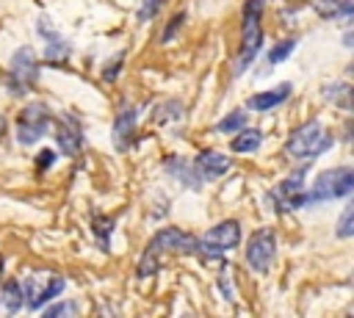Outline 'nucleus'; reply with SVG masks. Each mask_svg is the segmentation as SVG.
Returning <instances> with one entry per match:
<instances>
[{"label":"nucleus","instance_id":"obj_1","mask_svg":"<svg viewBox=\"0 0 354 318\" xmlns=\"http://www.w3.org/2000/svg\"><path fill=\"white\" fill-rule=\"evenodd\" d=\"M354 188V169L351 166H335L326 169L315 177V183L310 185V191H299L290 199V207H307V205H318L326 199H337V196H348Z\"/></svg>","mask_w":354,"mask_h":318},{"label":"nucleus","instance_id":"obj_2","mask_svg":"<svg viewBox=\"0 0 354 318\" xmlns=\"http://www.w3.org/2000/svg\"><path fill=\"white\" fill-rule=\"evenodd\" d=\"M196 243L199 238L180 230V227H166L160 230L144 249L141 263H138V277H152L158 271V260L163 252H177V254H196Z\"/></svg>","mask_w":354,"mask_h":318},{"label":"nucleus","instance_id":"obj_3","mask_svg":"<svg viewBox=\"0 0 354 318\" xmlns=\"http://www.w3.org/2000/svg\"><path fill=\"white\" fill-rule=\"evenodd\" d=\"M263 11H266V0H246L243 3V36H241V53L235 61V72L246 69L263 47V28H260Z\"/></svg>","mask_w":354,"mask_h":318},{"label":"nucleus","instance_id":"obj_4","mask_svg":"<svg viewBox=\"0 0 354 318\" xmlns=\"http://www.w3.org/2000/svg\"><path fill=\"white\" fill-rule=\"evenodd\" d=\"M332 147V135L324 130V124L318 119H307L304 124H299L288 141H285V149L288 155L293 158H318L321 152H326Z\"/></svg>","mask_w":354,"mask_h":318},{"label":"nucleus","instance_id":"obj_5","mask_svg":"<svg viewBox=\"0 0 354 318\" xmlns=\"http://www.w3.org/2000/svg\"><path fill=\"white\" fill-rule=\"evenodd\" d=\"M50 130V108L41 102H30L17 116V141L30 147Z\"/></svg>","mask_w":354,"mask_h":318},{"label":"nucleus","instance_id":"obj_6","mask_svg":"<svg viewBox=\"0 0 354 318\" xmlns=\"http://www.w3.org/2000/svg\"><path fill=\"white\" fill-rule=\"evenodd\" d=\"M241 241V224L235 218H227L221 224H213L196 243V254H205V257H218L224 249H232L238 246Z\"/></svg>","mask_w":354,"mask_h":318},{"label":"nucleus","instance_id":"obj_7","mask_svg":"<svg viewBox=\"0 0 354 318\" xmlns=\"http://www.w3.org/2000/svg\"><path fill=\"white\" fill-rule=\"evenodd\" d=\"M274 254H277V238H274V230L271 227H260L252 232L249 243H246V263L254 274H266L274 263Z\"/></svg>","mask_w":354,"mask_h":318},{"label":"nucleus","instance_id":"obj_8","mask_svg":"<svg viewBox=\"0 0 354 318\" xmlns=\"http://www.w3.org/2000/svg\"><path fill=\"white\" fill-rule=\"evenodd\" d=\"M36 75H39V64H36V55L30 47H19L11 58V66H8V88L14 94H25L33 83H36Z\"/></svg>","mask_w":354,"mask_h":318},{"label":"nucleus","instance_id":"obj_9","mask_svg":"<svg viewBox=\"0 0 354 318\" xmlns=\"http://www.w3.org/2000/svg\"><path fill=\"white\" fill-rule=\"evenodd\" d=\"M55 141H58L61 152H66L69 158L83 149V130H80V122L72 113H64L61 116L58 130H55Z\"/></svg>","mask_w":354,"mask_h":318},{"label":"nucleus","instance_id":"obj_10","mask_svg":"<svg viewBox=\"0 0 354 318\" xmlns=\"http://www.w3.org/2000/svg\"><path fill=\"white\" fill-rule=\"evenodd\" d=\"M194 169L199 171V177L205 180H218L221 174L230 171V158L216 152V149H202L196 158H194Z\"/></svg>","mask_w":354,"mask_h":318},{"label":"nucleus","instance_id":"obj_11","mask_svg":"<svg viewBox=\"0 0 354 318\" xmlns=\"http://www.w3.org/2000/svg\"><path fill=\"white\" fill-rule=\"evenodd\" d=\"M290 91H293L290 83H279V86H274V88H268V91L252 94L249 102H246V108H252V111H271V108L282 105V102L290 97Z\"/></svg>","mask_w":354,"mask_h":318},{"label":"nucleus","instance_id":"obj_12","mask_svg":"<svg viewBox=\"0 0 354 318\" xmlns=\"http://www.w3.org/2000/svg\"><path fill=\"white\" fill-rule=\"evenodd\" d=\"M304 177H307V163H304V166H299L293 174H288V177L277 185L274 199L279 202V207H282V210H290V199L304 188Z\"/></svg>","mask_w":354,"mask_h":318},{"label":"nucleus","instance_id":"obj_13","mask_svg":"<svg viewBox=\"0 0 354 318\" xmlns=\"http://www.w3.org/2000/svg\"><path fill=\"white\" fill-rule=\"evenodd\" d=\"M136 133V108H122V113L113 122V135H116V147L127 149V144L133 141Z\"/></svg>","mask_w":354,"mask_h":318},{"label":"nucleus","instance_id":"obj_14","mask_svg":"<svg viewBox=\"0 0 354 318\" xmlns=\"http://www.w3.org/2000/svg\"><path fill=\"white\" fill-rule=\"evenodd\" d=\"M166 169H169V174H174V177H180L183 180V185H188V188H202V177H199V171L194 169V163H185L183 158H166Z\"/></svg>","mask_w":354,"mask_h":318},{"label":"nucleus","instance_id":"obj_15","mask_svg":"<svg viewBox=\"0 0 354 318\" xmlns=\"http://www.w3.org/2000/svg\"><path fill=\"white\" fill-rule=\"evenodd\" d=\"M64 285H66V282H64V277H50V282H47L44 288H39V290H30V293H28V301H25V304L36 310V307H41L44 301L55 299V296L64 290Z\"/></svg>","mask_w":354,"mask_h":318},{"label":"nucleus","instance_id":"obj_16","mask_svg":"<svg viewBox=\"0 0 354 318\" xmlns=\"http://www.w3.org/2000/svg\"><path fill=\"white\" fill-rule=\"evenodd\" d=\"M260 144H263V133H260V130H246V127H241L230 147H232V152L249 155V152H257Z\"/></svg>","mask_w":354,"mask_h":318},{"label":"nucleus","instance_id":"obj_17","mask_svg":"<svg viewBox=\"0 0 354 318\" xmlns=\"http://www.w3.org/2000/svg\"><path fill=\"white\" fill-rule=\"evenodd\" d=\"M22 296H25L22 285H19L17 279H11V282H6V288H3V293H0V307L8 310V312H17V310H22V304H25Z\"/></svg>","mask_w":354,"mask_h":318},{"label":"nucleus","instance_id":"obj_18","mask_svg":"<svg viewBox=\"0 0 354 318\" xmlns=\"http://www.w3.org/2000/svg\"><path fill=\"white\" fill-rule=\"evenodd\" d=\"M180 116H183V102H177V100H166V102H158L152 108L155 124H169V122H177Z\"/></svg>","mask_w":354,"mask_h":318},{"label":"nucleus","instance_id":"obj_19","mask_svg":"<svg viewBox=\"0 0 354 318\" xmlns=\"http://www.w3.org/2000/svg\"><path fill=\"white\" fill-rule=\"evenodd\" d=\"M321 94H324V100H329V102H337V105L348 108V97H351L348 83H343V80H332V83H326V86L321 88Z\"/></svg>","mask_w":354,"mask_h":318},{"label":"nucleus","instance_id":"obj_20","mask_svg":"<svg viewBox=\"0 0 354 318\" xmlns=\"http://www.w3.org/2000/svg\"><path fill=\"white\" fill-rule=\"evenodd\" d=\"M321 17H351V0H324L315 6Z\"/></svg>","mask_w":354,"mask_h":318},{"label":"nucleus","instance_id":"obj_21","mask_svg":"<svg viewBox=\"0 0 354 318\" xmlns=\"http://www.w3.org/2000/svg\"><path fill=\"white\" fill-rule=\"evenodd\" d=\"M221 133H238L241 127H246V111L238 108V111H230L218 124H216Z\"/></svg>","mask_w":354,"mask_h":318},{"label":"nucleus","instance_id":"obj_22","mask_svg":"<svg viewBox=\"0 0 354 318\" xmlns=\"http://www.w3.org/2000/svg\"><path fill=\"white\" fill-rule=\"evenodd\" d=\"M354 235V205H346L337 221V238H351Z\"/></svg>","mask_w":354,"mask_h":318},{"label":"nucleus","instance_id":"obj_23","mask_svg":"<svg viewBox=\"0 0 354 318\" xmlns=\"http://www.w3.org/2000/svg\"><path fill=\"white\" fill-rule=\"evenodd\" d=\"M293 47H296V39H282L279 44L271 47V53H268V64H279V61H285V58L293 53Z\"/></svg>","mask_w":354,"mask_h":318},{"label":"nucleus","instance_id":"obj_24","mask_svg":"<svg viewBox=\"0 0 354 318\" xmlns=\"http://www.w3.org/2000/svg\"><path fill=\"white\" fill-rule=\"evenodd\" d=\"M183 19H185V14H183V11H180V14H177V17H171V19H169V25H166V30H163V36H160V39H163V41H171V39H174V33H177V30H180V25H183Z\"/></svg>","mask_w":354,"mask_h":318},{"label":"nucleus","instance_id":"obj_25","mask_svg":"<svg viewBox=\"0 0 354 318\" xmlns=\"http://www.w3.org/2000/svg\"><path fill=\"white\" fill-rule=\"evenodd\" d=\"M122 61H124V53H116L113 64H108V66L102 69V77H105V80H116V75H119V69H122Z\"/></svg>","mask_w":354,"mask_h":318},{"label":"nucleus","instance_id":"obj_26","mask_svg":"<svg viewBox=\"0 0 354 318\" xmlns=\"http://www.w3.org/2000/svg\"><path fill=\"white\" fill-rule=\"evenodd\" d=\"M72 312H77V307L72 304V301H61V304H55V307H50V310H44V315H72Z\"/></svg>","mask_w":354,"mask_h":318},{"label":"nucleus","instance_id":"obj_27","mask_svg":"<svg viewBox=\"0 0 354 318\" xmlns=\"http://www.w3.org/2000/svg\"><path fill=\"white\" fill-rule=\"evenodd\" d=\"M163 6V0H144L141 3V11H138V17L141 19H149V17H155L158 14V8Z\"/></svg>","mask_w":354,"mask_h":318},{"label":"nucleus","instance_id":"obj_28","mask_svg":"<svg viewBox=\"0 0 354 318\" xmlns=\"http://www.w3.org/2000/svg\"><path fill=\"white\" fill-rule=\"evenodd\" d=\"M53 160H55V152H53V149H44V152L36 155V166H39V169H50Z\"/></svg>","mask_w":354,"mask_h":318},{"label":"nucleus","instance_id":"obj_29","mask_svg":"<svg viewBox=\"0 0 354 318\" xmlns=\"http://www.w3.org/2000/svg\"><path fill=\"white\" fill-rule=\"evenodd\" d=\"M218 288L224 290V299H227V301H232V299H235V296H232V288H230V279H227V274H221V277H218Z\"/></svg>","mask_w":354,"mask_h":318},{"label":"nucleus","instance_id":"obj_30","mask_svg":"<svg viewBox=\"0 0 354 318\" xmlns=\"http://www.w3.org/2000/svg\"><path fill=\"white\" fill-rule=\"evenodd\" d=\"M3 130H6V119L0 116V135H3Z\"/></svg>","mask_w":354,"mask_h":318},{"label":"nucleus","instance_id":"obj_31","mask_svg":"<svg viewBox=\"0 0 354 318\" xmlns=\"http://www.w3.org/2000/svg\"><path fill=\"white\" fill-rule=\"evenodd\" d=\"M3 265H6V260L0 257V279H3Z\"/></svg>","mask_w":354,"mask_h":318}]
</instances>
